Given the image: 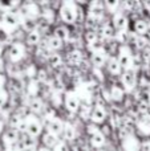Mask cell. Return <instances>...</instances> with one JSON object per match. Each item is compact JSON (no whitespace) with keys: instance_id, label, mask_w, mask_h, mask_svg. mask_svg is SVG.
Instances as JSON below:
<instances>
[{"instance_id":"9","label":"cell","mask_w":150,"mask_h":151,"mask_svg":"<svg viewBox=\"0 0 150 151\" xmlns=\"http://www.w3.org/2000/svg\"><path fill=\"white\" fill-rule=\"evenodd\" d=\"M106 118V110L104 109V106H101V105H96L92 109V114H90V119H92V122L94 123H101L104 122Z\"/></svg>"},{"instance_id":"44","label":"cell","mask_w":150,"mask_h":151,"mask_svg":"<svg viewBox=\"0 0 150 151\" xmlns=\"http://www.w3.org/2000/svg\"><path fill=\"white\" fill-rule=\"evenodd\" d=\"M39 151H50V150H48V149H41V150H39Z\"/></svg>"},{"instance_id":"37","label":"cell","mask_w":150,"mask_h":151,"mask_svg":"<svg viewBox=\"0 0 150 151\" xmlns=\"http://www.w3.org/2000/svg\"><path fill=\"white\" fill-rule=\"evenodd\" d=\"M7 101H8V94H7V91L1 89V90H0V109L7 104Z\"/></svg>"},{"instance_id":"25","label":"cell","mask_w":150,"mask_h":151,"mask_svg":"<svg viewBox=\"0 0 150 151\" xmlns=\"http://www.w3.org/2000/svg\"><path fill=\"white\" fill-rule=\"evenodd\" d=\"M23 28L25 29L27 32H33V31H37V23H36V20L35 19H29V17H27V19H24L23 20Z\"/></svg>"},{"instance_id":"15","label":"cell","mask_w":150,"mask_h":151,"mask_svg":"<svg viewBox=\"0 0 150 151\" xmlns=\"http://www.w3.org/2000/svg\"><path fill=\"white\" fill-rule=\"evenodd\" d=\"M124 150L125 151H140V142H138L137 138H134L133 135L128 137L126 139H124Z\"/></svg>"},{"instance_id":"47","label":"cell","mask_w":150,"mask_h":151,"mask_svg":"<svg viewBox=\"0 0 150 151\" xmlns=\"http://www.w3.org/2000/svg\"><path fill=\"white\" fill-rule=\"evenodd\" d=\"M0 130H1V123H0Z\"/></svg>"},{"instance_id":"34","label":"cell","mask_w":150,"mask_h":151,"mask_svg":"<svg viewBox=\"0 0 150 151\" xmlns=\"http://www.w3.org/2000/svg\"><path fill=\"white\" fill-rule=\"evenodd\" d=\"M21 146H23V149H25V147H36V138H33V137L27 134V135L21 139Z\"/></svg>"},{"instance_id":"16","label":"cell","mask_w":150,"mask_h":151,"mask_svg":"<svg viewBox=\"0 0 150 151\" xmlns=\"http://www.w3.org/2000/svg\"><path fill=\"white\" fill-rule=\"evenodd\" d=\"M43 142H44L45 147H48V149H55V147L60 143V142H58L57 135L49 133V131H47V133L43 135Z\"/></svg>"},{"instance_id":"10","label":"cell","mask_w":150,"mask_h":151,"mask_svg":"<svg viewBox=\"0 0 150 151\" xmlns=\"http://www.w3.org/2000/svg\"><path fill=\"white\" fill-rule=\"evenodd\" d=\"M104 11H105V5H104V3L92 1L89 4V9H88V12H89V15L93 16V17L101 19L102 17V15H104Z\"/></svg>"},{"instance_id":"33","label":"cell","mask_w":150,"mask_h":151,"mask_svg":"<svg viewBox=\"0 0 150 151\" xmlns=\"http://www.w3.org/2000/svg\"><path fill=\"white\" fill-rule=\"evenodd\" d=\"M114 31H116V29H114L112 25H104L102 28H101L100 33L104 37H106V39H112V37L116 36V32Z\"/></svg>"},{"instance_id":"5","label":"cell","mask_w":150,"mask_h":151,"mask_svg":"<svg viewBox=\"0 0 150 151\" xmlns=\"http://www.w3.org/2000/svg\"><path fill=\"white\" fill-rule=\"evenodd\" d=\"M24 55H25V49H24V47L21 44H13V45H11L9 49H8V57H9V60L13 61V63L20 61L21 58L24 57Z\"/></svg>"},{"instance_id":"30","label":"cell","mask_w":150,"mask_h":151,"mask_svg":"<svg viewBox=\"0 0 150 151\" xmlns=\"http://www.w3.org/2000/svg\"><path fill=\"white\" fill-rule=\"evenodd\" d=\"M98 21H100V19H96V17H93V16L88 15L87 21H85V24H87V28H88V31H94V32L97 31Z\"/></svg>"},{"instance_id":"7","label":"cell","mask_w":150,"mask_h":151,"mask_svg":"<svg viewBox=\"0 0 150 151\" xmlns=\"http://www.w3.org/2000/svg\"><path fill=\"white\" fill-rule=\"evenodd\" d=\"M3 23L8 28H16L20 24V19H19L17 13H15L13 11H7L3 15Z\"/></svg>"},{"instance_id":"23","label":"cell","mask_w":150,"mask_h":151,"mask_svg":"<svg viewBox=\"0 0 150 151\" xmlns=\"http://www.w3.org/2000/svg\"><path fill=\"white\" fill-rule=\"evenodd\" d=\"M40 40H41V35H40L39 31H33V32H29L28 35H27V44L28 45H37L40 42Z\"/></svg>"},{"instance_id":"8","label":"cell","mask_w":150,"mask_h":151,"mask_svg":"<svg viewBox=\"0 0 150 151\" xmlns=\"http://www.w3.org/2000/svg\"><path fill=\"white\" fill-rule=\"evenodd\" d=\"M65 106L69 111L76 113L77 110H80V98L74 93H68L65 96Z\"/></svg>"},{"instance_id":"31","label":"cell","mask_w":150,"mask_h":151,"mask_svg":"<svg viewBox=\"0 0 150 151\" xmlns=\"http://www.w3.org/2000/svg\"><path fill=\"white\" fill-rule=\"evenodd\" d=\"M24 121V117L23 115H20V114H13L12 117L9 118V125L12 126V129H16L17 130L19 127H20V125H21V122Z\"/></svg>"},{"instance_id":"41","label":"cell","mask_w":150,"mask_h":151,"mask_svg":"<svg viewBox=\"0 0 150 151\" xmlns=\"http://www.w3.org/2000/svg\"><path fill=\"white\" fill-rule=\"evenodd\" d=\"M21 151H37L36 147H25V149H23Z\"/></svg>"},{"instance_id":"12","label":"cell","mask_w":150,"mask_h":151,"mask_svg":"<svg viewBox=\"0 0 150 151\" xmlns=\"http://www.w3.org/2000/svg\"><path fill=\"white\" fill-rule=\"evenodd\" d=\"M92 64L96 66V68H101V66L105 65L106 61V55L104 50H96V52L92 53Z\"/></svg>"},{"instance_id":"11","label":"cell","mask_w":150,"mask_h":151,"mask_svg":"<svg viewBox=\"0 0 150 151\" xmlns=\"http://www.w3.org/2000/svg\"><path fill=\"white\" fill-rule=\"evenodd\" d=\"M64 127H65V123L60 118H55V119L49 121V123H48V131L55 134V135H58V134L63 133Z\"/></svg>"},{"instance_id":"2","label":"cell","mask_w":150,"mask_h":151,"mask_svg":"<svg viewBox=\"0 0 150 151\" xmlns=\"http://www.w3.org/2000/svg\"><path fill=\"white\" fill-rule=\"evenodd\" d=\"M117 60H118L121 68L125 69V70H128V69H134V68H133V56H132V52H130V49L126 47V45L120 47L118 57H117Z\"/></svg>"},{"instance_id":"28","label":"cell","mask_w":150,"mask_h":151,"mask_svg":"<svg viewBox=\"0 0 150 151\" xmlns=\"http://www.w3.org/2000/svg\"><path fill=\"white\" fill-rule=\"evenodd\" d=\"M110 98L117 102L122 101V98H124V90L120 86H113L110 90Z\"/></svg>"},{"instance_id":"17","label":"cell","mask_w":150,"mask_h":151,"mask_svg":"<svg viewBox=\"0 0 150 151\" xmlns=\"http://www.w3.org/2000/svg\"><path fill=\"white\" fill-rule=\"evenodd\" d=\"M106 66H108L109 73H112L114 76L120 74V73H121V70H122V68H121V65H120L117 57H110V58H109L108 63H106Z\"/></svg>"},{"instance_id":"18","label":"cell","mask_w":150,"mask_h":151,"mask_svg":"<svg viewBox=\"0 0 150 151\" xmlns=\"http://www.w3.org/2000/svg\"><path fill=\"white\" fill-rule=\"evenodd\" d=\"M106 139H105V135H104L102 133H97L94 134V135L90 137V145H92L94 149H101V147H104V145H105Z\"/></svg>"},{"instance_id":"6","label":"cell","mask_w":150,"mask_h":151,"mask_svg":"<svg viewBox=\"0 0 150 151\" xmlns=\"http://www.w3.org/2000/svg\"><path fill=\"white\" fill-rule=\"evenodd\" d=\"M129 27V19L126 17L125 15L122 13H116L113 16V28L116 31H120V32H125Z\"/></svg>"},{"instance_id":"27","label":"cell","mask_w":150,"mask_h":151,"mask_svg":"<svg viewBox=\"0 0 150 151\" xmlns=\"http://www.w3.org/2000/svg\"><path fill=\"white\" fill-rule=\"evenodd\" d=\"M29 109L33 113H40L44 110V105H43V101L39 98H33L31 102H29Z\"/></svg>"},{"instance_id":"29","label":"cell","mask_w":150,"mask_h":151,"mask_svg":"<svg viewBox=\"0 0 150 151\" xmlns=\"http://www.w3.org/2000/svg\"><path fill=\"white\" fill-rule=\"evenodd\" d=\"M47 45H48V48H49L50 50H57V49H60V48L63 47V41H61V40H58L57 37L52 36V37H49Z\"/></svg>"},{"instance_id":"32","label":"cell","mask_w":150,"mask_h":151,"mask_svg":"<svg viewBox=\"0 0 150 151\" xmlns=\"http://www.w3.org/2000/svg\"><path fill=\"white\" fill-rule=\"evenodd\" d=\"M104 5H105V8L109 11V12H112V13L116 15L117 9L120 8V1L118 0H108V1L104 3Z\"/></svg>"},{"instance_id":"46","label":"cell","mask_w":150,"mask_h":151,"mask_svg":"<svg viewBox=\"0 0 150 151\" xmlns=\"http://www.w3.org/2000/svg\"><path fill=\"white\" fill-rule=\"evenodd\" d=\"M148 104L150 105V94H149V98H148Z\"/></svg>"},{"instance_id":"43","label":"cell","mask_w":150,"mask_h":151,"mask_svg":"<svg viewBox=\"0 0 150 151\" xmlns=\"http://www.w3.org/2000/svg\"><path fill=\"white\" fill-rule=\"evenodd\" d=\"M3 70V63H1V60H0V72Z\"/></svg>"},{"instance_id":"35","label":"cell","mask_w":150,"mask_h":151,"mask_svg":"<svg viewBox=\"0 0 150 151\" xmlns=\"http://www.w3.org/2000/svg\"><path fill=\"white\" fill-rule=\"evenodd\" d=\"M98 40V33L97 32H94V31H88L87 33H85V41L88 42V45H92V44H94L96 41Z\"/></svg>"},{"instance_id":"14","label":"cell","mask_w":150,"mask_h":151,"mask_svg":"<svg viewBox=\"0 0 150 151\" xmlns=\"http://www.w3.org/2000/svg\"><path fill=\"white\" fill-rule=\"evenodd\" d=\"M21 9H23L21 12H23V15H24V19H27V17L35 19L39 15V8H37V5L35 4V3H28V4H25Z\"/></svg>"},{"instance_id":"13","label":"cell","mask_w":150,"mask_h":151,"mask_svg":"<svg viewBox=\"0 0 150 151\" xmlns=\"http://www.w3.org/2000/svg\"><path fill=\"white\" fill-rule=\"evenodd\" d=\"M3 139H4L5 145L13 146L15 143L19 142V130H16V129H9V130H7L4 137H3Z\"/></svg>"},{"instance_id":"45","label":"cell","mask_w":150,"mask_h":151,"mask_svg":"<svg viewBox=\"0 0 150 151\" xmlns=\"http://www.w3.org/2000/svg\"><path fill=\"white\" fill-rule=\"evenodd\" d=\"M94 151H104L102 149H94Z\"/></svg>"},{"instance_id":"21","label":"cell","mask_w":150,"mask_h":151,"mask_svg":"<svg viewBox=\"0 0 150 151\" xmlns=\"http://www.w3.org/2000/svg\"><path fill=\"white\" fill-rule=\"evenodd\" d=\"M138 130L142 134H150V117H142L138 122Z\"/></svg>"},{"instance_id":"24","label":"cell","mask_w":150,"mask_h":151,"mask_svg":"<svg viewBox=\"0 0 150 151\" xmlns=\"http://www.w3.org/2000/svg\"><path fill=\"white\" fill-rule=\"evenodd\" d=\"M134 32L137 35H145L148 32V24L145 20H136L134 23Z\"/></svg>"},{"instance_id":"38","label":"cell","mask_w":150,"mask_h":151,"mask_svg":"<svg viewBox=\"0 0 150 151\" xmlns=\"http://www.w3.org/2000/svg\"><path fill=\"white\" fill-rule=\"evenodd\" d=\"M53 151H69V147H68V145H66L65 142H60V143L53 149Z\"/></svg>"},{"instance_id":"36","label":"cell","mask_w":150,"mask_h":151,"mask_svg":"<svg viewBox=\"0 0 150 151\" xmlns=\"http://www.w3.org/2000/svg\"><path fill=\"white\" fill-rule=\"evenodd\" d=\"M92 109L89 105H84V106H80V115H81L82 119H87V118H90V114H92Z\"/></svg>"},{"instance_id":"42","label":"cell","mask_w":150,"mask_h":151,"mask_svg":"<svg viewBox=\"0 0 150 151\" xmlns=\"http://www.w3.org/2000/svg\"><path fill=\"white\" fill-rule=\"evenodd\" d=\"M1 56H3V48H1V45H0V58H1Z\"/></svg>"},{"instance_id":"4","label":"cell","mask_w":150,"mask_h":151,"mask_svg":"<svg viewBox=\"0 0 150 151\" xmlns=\"http://www.w3.org/2000/svg\"><path fill=\"white\" fill-rule=\"evenodd\" d=\"M27 123H28V127H27V134L33 138H37V137L41 134V130H43V126L40 123L39 119H36L35 117H27Z\"/></svg>"},{"instance_id":"39","label":"cell","mask_w":150,"mask_h":151,"mask_svg":"<svg viewBox=\"0 0 150 151\" xmlns=\"http://www.w3.org/2000/svg\"><path fill=\"white\" fill-rule=\"evenodd\" d=\"M88 133H89L90 137H92V135H94V134L100 133V130L97 129V126L96 125H90V126H88Z\"/></svg>"},{"instance_id":"26","label":"cell","mask_w":150,"mask_h":151,"mask_svg":"<svg viewBox=\"0 0 150 151\" xmlns=\"http://www.w3.org/2000/svg\"><path fill=\"white\" fill-rule=\"evenodd\" d=\"M48 63H49L50 66H53V68H57V66H60L61 64H63V57H61L58 53L52 52V53H50V56L48 57Z\"/></svg>"},{"instance_id":"1","label":"cell","mask_w":150,"mask_h":151,"mask_svg":"<svg viewBox=\"0 0 150 151\" xmlns=\"http://www.w3.org/2000/svg\"><path fill=\"white\" fill-rule=\"evenodd\" d=\"M79 8L73 1H65L60 8V17L65 24H73L77 21Z\"/></svg>"},{"instance_id":"40","label":"cell","mask_w":150,"mask_h":151,"mask_svg":"<svg viewBox=\"0 0 150 151\" xmlns=\"http://www.w3.org/2000/svg\"><path fill=\"white\" fill-rule=\"evenodd\" d=\"M4 83H5V77L0 73V90H1V88L4 86Z\"/></svg>"},{"instance_id":"20","label":"cell","mask_w":150,"mask_h":151,"mask_svg":"<svg viewBox=\"0 0 150 151\" xmlns=\"http://www.w3.org/2000/svg\"><path fill=\"white\" fill-rule=\"evenodd\" d=\"M63 137L65 141H73L76 138V129L71 125V123H65V127L63 131Z\"/></svg>"},{"instance_id":"3","label":"cell","mask_w":150,"mask_h":151,"mask_svg":"<svg viewBox=\"0 0 150 151\" xmlns=\"http://www.w3.org/2000/svg\"><path fill=\"white\" fill-rule=\"evenodd\" d=\"M121 82L126 90H132L134 89L136 82H137V74H136V69H128L124 70L121 76Z\"/></svg>"},{"instance_id":"19","label":"cell","mask_w":150,"mask_h":151,"mask_svg":"<svg viewBox=\"0 0 150 151\" xmlns=\"http://www.w3.org/2000/svg\"><path fill=\"white\" fill-rule=\"evenodd\" d=\"M53 36L57 37L61 41H66V40L69 39V29L66 28L65 25H58L57 28L55 29V32H53Z\"/></svg>"},{"instance_id":"22","label":"cell","mask_w":150,"mask_h":151,"mask_svg":"<svg viewBox=\"0 0 150 151\" xmlns=\"http://www.w3.org/2000/svg\"><path fill=\"white\" fill-rule=\"evenodd\" d=\"M81 60H82V53L80 52V50L74 49V50H72V52L68 53V61H69V64H72V65L80 64Z\"/></svg>"}]
</instances>
